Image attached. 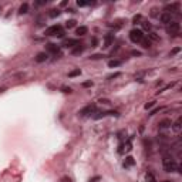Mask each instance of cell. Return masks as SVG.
<instances>
[{"mask_svg": "<svg viewBox=\"0 0 182 182\" xmlns=\"http://www.w3.org/2000/svg\"><path fill=\"white\" fill-rule=\"evenodd\" d=\"M162 166H164L165 172H174V171L178 169L177 161H175L172 157H169V155H165V157H164V159H162Z\"/></svg>", "mask_w": 182, "mask_h": 182, "instance_id": "6da1fadb", "label": "cell"}, {"mask_svg": "<svg viewBox=\"0 0 182 182\" xmlns=\"http://www.w3.org/2000/svg\"><path fill=\"white\" fill-rule=\"evenodd\" d=\"M130 38H131V41L133 43H141L144 38H145V36L142 33V30H139V29H134L130 32Z\"/></svg>", "mask_w": 182, "mask_h": 182, "instance_id": "7a4b0ae2", "label": "cell"}, {"mask_svg": "<svg viewBox=\"0 0 182 182\" xmlns=\"http://www.w3.org/2000/svg\"><path fill=\"white\" fill-rule=\"evenodd\" d=\"M166 32L169 34H172V36H177V34L181 32V24L174 20V21H171L169 24H166Z\"/></svg>", "mask_w": 182, "mask_h": 182, "instance_id": "3957f363", "label": "cell"}, {"mask_svg": "<svg viewBox=\"0 0 182 182\" xmlns=\"http://www.w3.org/2000/svg\"><path fill=\"white\" fill-rule=\"evenodd\" d=\"M159 21L164 23V24H169L171 21H174V16L171 12H162L159 14Z\"/></svg>", "mask_w": 182, "mask_h": 182, "instance_id": "277c9868", "label": "cell"}, {"mask_svg": "<svg viewBox=\"0 0 182 182\" xmlns=\"http://www.w3.org/2000/svg\"><path fill=\"white\" fill-rule=\"evenodd\" d=\"M63 30V27L60 24H54V26H50L46 29V36H57V33Z\"/></svg>", "mask_w": 182, "mask_h": 182, "instance_id": "5b68a950", "label": "cell"}, {"mask_svg": "<svg viewBox=\"0 0 182 182\" xmlns=\"http://www.w3.org/2000/svg\"><path fill=\"white\" fill-rule=\"evenodd\" d=\"M93 113H95V105L94 104H90V105H87V107H84L83 110H80V115H88V114H93Z\"/></svg>", "mask_w": 182, "mask_h": 182, "instance_id": "8992f818", "label": "cell"}, {"mask_svg": "<svg viewBox=\"0 0 182 182\" xmlns=\"http://www.w3.org/2000/svg\"><path fill=\"white\" fill-rule=\"evenodd\" d=\"M46 50L51 53V54H58L60 53V47L57 46V44H53V43H49V44H46Z\"/></svg>", "mask_w": 182, "mask_h": 182, "instance_id": "52a82bcc", "label": "cell"}, {"mask_svg": "<svg viewBox=\"0 0 182 182\" xmlns=\"http://www.w3.org/2000/svg\"><path fill=\"white\" fill-rule=\"evenodd\" d=\"M171 127L174 128V131H175L177 134L181 133V128H182V118H181V117H179V118H178V120L175 121V124H172Z\"/></svg>", "mask_w": 182, "mask_h": 182, "instance_id": "ba28073f", "label": "cell"}, {"mask_svg": "<svg viewBox=\"0 0 182 182\" xmlns=\"http://www.w3.org/2000/svg\"><path fill=\"white\" fill-rule=\"evenodd\" d=\"M114 41V34H107L104 37V47H110Z\"/></svg>", "mask_w": 182, "mask_h": 182, "instance_id": "9c48e42d", "label": "cell"}, {"mask_svg": "<svg viewBox=\"0 0 182 182\" xmlns=\"http://www.w3.org/2000/svg\"><path fill=\"white\" fill-rule=\"evenodd\" d=\"M78 44H80V41L77 38H70V40H67L66 43H64V47H76Z\"/></svg>", "mask_w": 182, "mask_h": 182, "instance_id": "30bf717a", "label": "cell"}, {"mask_svg": "<svg viewBox=\"0 0 182 182\" xmlns=\"http://www.w3.org/2000/svg\"><path fill=\"white\" fill-rule=\"evenodd\" d=\"M159 128H162V130H165V128H169L171 125H172V122H171V120H162V121H159Z\"/></svg>", "mask_w": 182, "mask_h": 182, "instance_id": "8fae6325", "label": "cell"}, {"mask_svg": "<svg viewBox=\"0 0 182 182\" xmlns=\"http://www.w3.org/2000/svg\"><path fill=\"white\" fill-rule=\"evenodd\" d=\"M46 60H47V54H46V53H38L37 57H36V61H37V63H44Z\"/></svg>", "mask_w": 182, "mask_h": 182, "instance_id": "7c38bea8", "label": "cell"}, {"mask_svg": "<svg viewBox=\"0 0 182 182\" xmlns=\"http://www.w3.org/2000/svg\"><path fill=\"white\" fill-rule=\"evenodd\" d=\"M88 33V29L85 27V26H80L77 30H76V34L77 36H84V34H87Z\"/></svg>", "mask_w": 182, "mask_h": 182, "instance_id": "4fadbf2b", "label": "cell"}, {"mask_svg": "<svg viewBox=\"0 0 182 182\" xmlns=\"http://www.w3.org/2000/svg\"><path fill=\"white\" fill-rule=\"evenodd\" d=\"M29 12V4L27 3H23L21 6H20V9H19V14H26Z\"/></svg>", "mask_w": 182, "mask_h": 182, "instance_id": "5bb4252c", "label": "cell"}, {"mask_svg": "<svg viewBox=\"0 0 182 182\" xmlns=\"http://www.w3.org/2000/svg\"><path fill=\"white\" fill-rule=\"evenodd\" d=\"M178 7H179V4H178V3L168 4V6H166V12H169V10H172V12H178Z\"/></svg>", "mask_w": 182, "mask_h": 182, "instance_id": "9a60e30c", "label": "cell"}, {"mask_svg": "<svg viewBox=\"0 0 182 182\" xmlns=\"http://www.w3.org/2000/svg\"><path fill=\"white\" fill-rule=\"evenodd\" d=\"M145 181L147 182H157V179H155V177H154L152 172H148V174L145 175Z\"/></svg>", "mask_w": 182, "mask_h": 182, "instance_id": "2e32d148", "label": "cell"}, {"mask_svg": "<svg viewBox=\"0 0 182 182\" xmlns=\"http://www.w3.org/2000/svg\"><path fill=\"white\" fill-rule=\"evenodd\" d=\"M80 74H81V70H80V68H76V70H73V71L68 73V77H77V76H80Z\"/></svg>", "mask_w": 182, "mask_h": 182, "instance_id": "e0dca14e", "label": "cell"}, {"mask_svg": "<svg viewBox=\"0 0 182 182\" xmlns=\"http://www.w3.org/2000/svg\"><path fill=\"white\" fill-rule=\"evenodd\" d=\"M84 47L81 46V44H78V46H76L74 49H73V54H80V53H83Z\"/></svg>", "mask_w": 182, "mask_h": 182, "instance_id": "ac0fdd59", "label": "cell"}, {"mask_svg": "<svg viewBox=\"0 0 182 182\" xmlns=\"http://www.w3.org/2000/svg\"><path fill=\"white\" fill-rule=\"evenodd\" d=\"M121 66V61H118V60H111V61H108V67H118Z\"/></svg>", "mask_w": 182, "mask_h": 182, "instance_id": "d6986e66", "label": "cell"}, {"mask_svg": "<svg viewBox=\"0 0 182 182\" xmlns=\"http://www.w3.org/2000/svg\"><path fill=\"white\" fill-rule=\"evenodd\" d=\"M49 16L50 17H57V16H60V10H57V9H53V10H50V13H49Z\"/></svg>", "mask_w": 182, "mask_h": 182, "instance_id": "ffe728a7", "label": "cell"}, {"mask_svg": "<svg viewBox=\"0 0 182 182\" xmlns=\"http://www.w3.org/2000/svg\"><path fill=\"white\" fill-rule=\"evenodd\" d=\"M141 43H142V47H144V49H148V47H151V40H149V38H144Z\"/></svg>", "mask_w": 182, "mask_h": 182, "instance_id": "44dd1931", "label": "cell"}, {"mask_svg": "<svg viewBox=\"0 0 182 182\" xmlns=\"http://www.w3.org/2000/svg\"><path fill=\"white\" fill-rule=\"evenodd\" d=\"M76 26V20H68L66 23V27H68V29H71V27H74Z\"/></svg>", "mask_w": 182, "mask_h": 182, "instance_id": "7402d4cb", "label": "cell"}, {"mask_svg": "<svg viewBox=\"0 0 182 182\" xmlns=\"http://www.w3.org/2000/svg\"><path fill=\"white\" fill-rule=\"evenodd\" d=\"M133 164H134V159H133V158H131V157H128L124 165H125V166H130V165H133Z\"/></svg>", "mask_w": 182, "mask_h": 182, "instance_id": "603a6c76", "label": "cell"}, {"mask_svg": "<svg viewBox=\"0 0 182 182\" xmlns=\"http://www.w3.org/2000/svg\"><path fill=\"white\" fill-rule=\"evenodd\" d=\"M88 4H90L88 1H80V0L77 1V6H80V7H84V6H88Z\"/></svg>", "mask_w": 182, "mask_h": 182, "instance_id": "cb8c5ba5", "label": "cell"}, {"mask_svg": "<svg viewBox=\"0 0 182 182\" xmlns=\"http://www.w3.org/2000/svg\"><path fill=\"white\" fill-rule=\"evenodd\" d=\"M148 37L151 38V40H158V38H159V37H158V36H157L155 33H149V34H148Z\"/></svg>", "mask_w": 182, "mask_h": 182, "instance_id": "d4e9b609", "label": "cell"}, {"mask_svg": "<svg viewBox=\"0 0 182 182\" xmlns=\"http://www.w3.org/2000/svg\"><path fill=\"white\" fill-rule=\"evenodd\" d=\"M155 105V101H152V102H148V104H145V110H149V108H152Z\"/></svg>", "mask_w": 182, "mask_h": 182, "instance_id": "484cf974", "label": "cell"}, {"mask_svg": "<svg viewBox=\"0 0 182 182\" xmlns=\"http://www.w3.org/2000/svg\"><path fill=\"white\" fill-rule=\"evenodd\" d=\"M61 90H63V91H64V93H68V94H70V93H73V90H71V88H70V87H63V88H61Z\"/></svg>", "mask_w": 182, "mask_h": 182, "instance_id": "4316f807", "label": "cell"}, {"mask_svg": "<svg viewBox=\"0 0 182 182\" xmlns=\"http://www.w3.org/2000/svg\"><path fill=\"white\" fill-rule=\"evenodd\" d=\"M101 57H104V56H101V54H94V56H91L93 60H98V58H101Z\"/></svg>", "mask_w": 182, "mask_h": 182, "instance_id": "83f0119b", "label": "cell"}, {"mask_svg": "<svg viewBox=\"0 0 182 182\" xmlns=\"http://www.w3.org/2000/svg\"><path fill=\"white\" fill-rule=\"evenodd\" d=\"M46 3H47L46 0H40V1H36V4H37V6H43V4H46Z\"/></svg>", "mask_w": 182, "mask_h": 182, "instance_id": "f1b7e54d", "label": "cell"}, {"mask_svg": "<svg viewBox=\"0 0 182 182\" xmlns=\"http://www.w3.org/2000/svg\"><path fill=\"white\" fill-rule=\"evenodd\" d=\"M60 181H61V182H71V179H70L68 177H63V178H61Z\"/></svg>", "mask_w": 182, "mask_h": 182, "instance_id": "f546056e", "label": "cell"}, {"mask_svg": "<svg viewBox=\"0 0 182 182\" xmlns=\"http://www.w3.org/2000/svg\"><path fill=\"white\" fill-rule=\"evenodd\" d=\"M64 30H60V32H58V33H57V37H60V38H61V37H64Z\"/></svg>", "mask_w": 182, "mask_h": 182, "instance_id": "4dcf8cb0", "label": "cell"}, {"mask_svg": "<svg viewBox=\"0 0 182 182\" xmlns=\"http://www.w3.org/2000/svg\"><path fill=\"white\" fill-rule=\"evenodd\" d=\"M139 20H141V16H139V14L134 17V23H135V24H137V21H139Z\"/></svg>", "mask_w": 182, "mask_h": 182, "instance_id": "1f68e13d", "label": "cell"}, {"mask_svg": "<svg viewBox=\"0 0 182 182\" xmlns=\"http://www.w3.org/2000/svg\"><path fill=\"white\" fill-rule=\"evenodd\" d=\"M179 50H181L179 47H177V49H174L172 51H171V54H177V53H179Z\"/></svg>", "mask_w": 182, "mask_h": 182, "instance_id": "d6a6232c", "label": "cell"}, {"mask_svg": "<svg viewBox=\"0 0 182 182\" xmlns=\"http://www.w3.org/2000/svg\"><path fill=\"white\" fill-rule=\"evenodd\" d=\"M83 85L84 87H90V85H93V83H91V81H87V83H84Z\"/></svg>", "mask_w": 182, "mask_h": 182, "instance_id": "836d02e7", "label": "cell"}, {"mask_svg": "<svg viewBox=\"0 0 182 182\" xmlns=\"http://www.w3.org/2000/svg\"><path fill=\"white\" fill-rule=\"evenodd\" d=\"M98 179H100V177H94L93 179H90V182H97Z\"/></svg>", "mask_w": 182, "mask_h": 182, "instance_id": "e575fe53", "label": "cell"}, {"mask_svg": "<svg viewBox=\"0 0 182 182\" xmlns=\"http://www.w3.org/2000/svg\"><path fill=\"white\" fill-rule=\"evenodd\" d=\"M100 102H104V104H110L108 100H100Z\"/></svg>", "mask_w": 182, "mask_h": 182, "instance_id": "d590c367", "label": "cell"}, {"mask_svg": "<svg viewBox=\"0 0 182 182\" xmlns=\"http://www.w3.org/2000/svg\"><path fill=\"white\" fill-rule=\"evenodd\" d=\"M133 54L134 56H141V53H139V51H135V50L133 51Z\"/></svg>", "mask_w": 182, "mask_h": 182, "instance_id": "8d00e7d4", "label": "cell"}]
</instances>
